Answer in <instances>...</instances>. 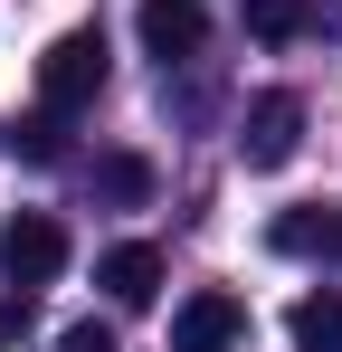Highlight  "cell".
<instances>
[{"instance_id":"cell-1","label":"cell","mask_w":342,"mask_h":352,"mask_svg":"<svg viewBox=\"0 0 342 352\" xmlns=\"http://www.w3.org/2000/svg\"><path fill=\"white\" fill-rule=\"evenodd\" d=\"M95 96H105V38H95V29L48 38V58H38V105L76 115V105H95Z\"/></svg>"},{"instance_id":"cell-2","label":"cell","mask_w":342,"mask_h":352,"mask_svg":"<svg viewBox=\"0 0 342 352\" xmlns=\"http://www.w3.org/2000/svg\"><path fill=\"white\" fill-rule=\"evenodd\" d=\"M238 153H247V172H285L295 153H304V96H257L247 124H238Z\"/></svg>"},{"instance_id":"cell-3","label":"cell","mask_w":342,"mask_h":352,"mask_svg":"<svg viewBox=\"0 0 342 352\" xmlns=\"http://www.w3.org/2000/svg\"><path fill=\"white\" fill-rule=\"evenodd\" d=\"M0 267H10V286H57V267H67V229H57L48 210H19L10 229H0Z\"/></svg>"},{"instance_id":"cell-4","label":"cell","mask_w":342,"mask_h":352,"mask_svg":"<svg viewBox=\"0 0 342 352\" xmlns=\"http://www.w3.org/2000/svg\"><path fill=\"white\" fill-rule=\"evenodd\" d=\"M238 333H247V305L238 295H190L181 314H171V352H238Z\"/></svg>"},{"instance_id":"cell-5","label":"cell","mask_w":342,"mask_h":352,"mask_svg":"<svg viewBox=\"0 0 342 352\" xmlns=\"http://www.w3.org/2000/svg\"><path fill=\"white\" fill-rule=\"evenodd\" d=\"M133 29H143V48H152L162 67H181V58H200L209 10H200V0H143V10H133Z\"/></svg>"},{"instance_id":"cell-6","label":"cell","mask_w":342,"mask_h":352,"mask_svg":"<svg viewBox=\"0 0 342 352\" xmlns=\"http://www.w3.org/2000/svg\"><path fill=\"white\" fill-rule=\"evenodd\" d=\"M276 257H314V267H342V210L304 200V210H276Z\"/></svg>"},{"instance_id":"cell-7","label":"cell","mask_w":342,"mask_h":352,"mask_svg":"<svg viewBox=\"0 0 342 352\" xmlns=\"http://www.w3.org/2000/svg\"><path fill=\"white\" fill-rule=\"evenodd\" d=\"M95 286L133 314V305H152L162 295V248H143V238H124V248H105V267H95Z\"/></svg>"},{"instance_id":"cell-8","label":"cell","mask_w":342,"mask_h":352,"mask_svg":"<svg viewBox=\"0 0 342 352\" xmlns=\"http://www.w3.org/2000/svg\"><path fill=\"white\" fill-rule=\"evenodd\" d=\"M10 153H19L29 172H57V162H67V115H57V105L19 115V124H10Z\"/></svg>"},{"instance_id":"cell-9","label":"cell","mask_w":342,"mask_h":352,"mask_svg":"<svg viewBox=\"0 0 342 352\" xmlns=\"http://www.w3.org/2000/svg\"><path fill=\"white\" fill-rule=\"evenodd\" d=\"M95 190H105L114 210H143V200H152V162H143V153H105V162H95Z\"/></svg>"},{"instance_id":"cell-10","label":"cell","mask_w":342,"mask_h":352,"mask_svg":"<svg viewBox=\"0 0 342 352\" xmlns=\"http://www.w3.org/2000/svg\"><path fill=\"white\" fill-rule=\"evenodd\" d=\"M285 333H295V352H342V295H304Z\"/></svg>"},{"instance_id":"cell-11","label":"cell","mask_w":342,"mask_h":352,"mask_svg":"<svg viewBox=\"0 0 342 352\" xmlns=\"http://www.w3.org/2000/svg\"><path fill=\"white\" fill-rule=\"evenodd\" d=\"M304 29H314V10H304V0H247V38L285 48V38H304Z\"/></svg>"},{"instance_id":"cell-12","label":"cell","mask_w":342,"mask_h":352,"mask_svg":"<svg viewBox=\"0 0 342 352\" xmlns=\"http://www.w3.org/2000/svg\"><path fill=\"white\" fill-rule=\"evenodd\" d=\"M57 352H114V333H105V324H67V333H57Z\"/></svg>"},{"instance_id":"cell-13","label":"cell","mask_w":342,"mask_h":352,"mask_svg":"<svg viewBox=\"0 0 342 352\" xmlns=\"http://www.w3.org/2000/svg\"><path fill=\"white\" fill-rule=\"evenodd\" d=\"M19 324H29V295H10V305H0V352L19 343Z\"/></svg>"}]
</instances>
